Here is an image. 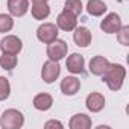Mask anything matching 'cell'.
<instances>
[{
	"label": "cell",
	"mask_w": 129,
	"mask_h": 129,
	"mask_svg": "<svg viewBox=\"0 0 129 129\" xmlns=\"http://www.w3.org/2000/svg\"><path fill=\"white\" fill-rule=\"evenodd\" d=\"M124 76H126V70L123 66H120V64H109V69L103 75V82L108 85L109 90L118 91L123 85Z\"/></svg>",
	"instance_id": "cell-1"
},
{
	"label": "cell",
	"mask_w": 129,
	"mask_h": 129,
	"mask_svg": "<svg viewBox=\"0 0 129 129\" xmlns=\"http://www.w3.org/2000/svg\"><path fill=\"white\" fill-rule=\"evenodd\" d=\"M24 123V117L20 111L17 109H6L3 115L0 117V124L5 129H17L21 127Z\"/></svg>",
	"instance_id": "cell-2"
},
{
	"label": "cell",
	"mask_w": 129,
	"mask_h": 129,
	"mask_svg": "<svg viewBox=\"0 0 129 129\" xmlns=\"http://www.w3.org/2000/svg\"><path fill=\"white\" fill-rule=\"evenodd\" d=\"M67 55V43L62 40H53L47 46V56L52 61H59Z\"/></svg>",
	"instance_id": "cell-3"
},
{
	"label": "cell",
	"mask_w": 129,
	"mask_h": 129,
	"mask_svg": "<svg viewBox=\"0 0 129 129\" xmlns=\"http://www.w3.org/2000/svg\"><path fill=\"white\" fill-rule=\"evenodd\" d=\"M61 73V67H59V64L58 61H47L44 62V66H43V70H41V78L46 84H52L56 81V78L59 76Z\"/></svg>",
	"instance_id": "cell-4"
},
{
	"label": "cell",
	"mask_w": 129,
	"mask_h": 129,
	"mask_svg": "<svg viewBox=\"0 0 129 129\" xmlns=\"http://www.w3.org/2000/svg\"><path fill=\"white\" fill-rule=\"evenodd\" d=\"M37 37H38L40 41H43V43H46V44L52 43L53 40L58 38V26L53 24V23H44V24H41V26L38 27Z\"/></svg>",
	"instance_id": "cell-5"
},
{
	"label": "cell",
	"mask_w": 129,
	"mask_h": 129,
	"mask_svg": "<svg viewBox=\"0 0 129 129\" xmlns=\"http://www.w3.org/2000/svg\"><path fill=\"white\" fill-rule=\"evenodd\" d=\"M120 27H121V20L115 12L108 14L100 23V29L106 34H117Z\"/></svg>",
	"instance_id": "cell-6"
},
{
	"label": "cell",
	"mask_w": 129,
	"mask_h": 129,
	"mask_svg": "<svg viewBox=\"0 0 129 129\" xmlns=\"http://www.w3.org/2000/svg\"><path fill=\"white\" fill-rule=\"evenodd\" d=\"M0 47H2L3 53L17 55V53H20V50H21L23 46H21L20 38H17V37H14V35H8V37H5L2 41H0Z\"/></svg>",
	"instance_id": "cell-7"
},
{
	"label": "cell",
	"mask_w": 129,
	"mask_h": 129,
	"mask_svg": "<svg viewBox=\"0 0 129 129\" xmlns=\"http://www.w3.org/2000/svg\"><path fill=\"white\" fill-rule=\"evenodd\" d=\"M56 24L62 30H73L76 27V24H78V20H76V17L73 14H70L69 11L64 9L56 18Z\"/></svg>",
	"instance_id": "cell-8"
},
{
	"label": "cell",
	"mask_w": 129,
	"mask_h": 129,
	"mask_svg": "<svg viewBox=\"0 0 129 129\" xmlns=\"http://www.w3.org/2000/svg\"><path fill=\"white\" fill-rule=\"evenodd\" d=\"M109 61L103 56H94L91 61H90V72L96 76H103L105 72L109 69Z\"/></svg>",
	"instance_id": "cell-9"
},
{
	"label": "cell",
	"mask_w": 129,
	"mask_h": 129,
	"mask_svg": "<svg viewBox=\"0 0 129 129\" xmlns=\"http://www.w3.org/2000/svg\"><path fill=\"white\" fill-rule=\"evenodd\" d=\"M73 40H75L76 46H79V47H88L90 43H91V32H90L85 26L75 27Z\"/></svg>",
	"instance_id": "cell-10"
},
{
	"label": "cell",
	"mask_w": 129,
	"mask_h": 129,
	"mask_svg": "<svg viewBox=\"0 0 129 129\" xmlns=\"http://www.w3.org/2000/svg\"><path fill=\"white\" fill-rule=\"evenodd\" d=\"M81 88V81L75 76H69L61 82V91L66 96H73L79 91Z\"/></svg>",
	"instance_id": "cell-11"
},
{
	"label": "cell",
	"mask_w": 129,
	"mask_h": 129,
	"mask_svg": "<svg viewBox=\"0 0 129 129\" xmlns=\"http://www.w3.org/2000/svg\"><path fill=\"white\" fill-rule=\"evenodd\" d=\"M85 103H87V108H88L91 112H99V111H102L103 106H105V97H103L100 93H96V91H94V93L88 94Z\"/></svg>",
	"instance_id": "cell-12"
},
{
	"label": "cell",
	"mask_w": 129,
	"mask_h": 129,
	"mask_svg": "<svg viewBox=\"0 0 129 129\" xmlns=\"http://www.w3.org/2000/svg\"><path fill=\"white\" fill-rule=\"evenodd\" d=\"M8 9L15 17H23L29 9L27 0H8Z\"/></svg>",
	"instance_id": "cell-13"
},
{
	"label": "cell",
	"mask_w": 129,
	"mask_h": 129,
	"mask_svg": "<svg viewBox=\"0 0 129 129\" xmlns=\"http://www.w3.org/2000/svg\"><path fill=\"white\" fill-rule=\"evenodd\" d=\"M67 69L70 73H82L84 70V56L79 53H72L67 59Z\"/></svg>",
	"instance_id": "cell-14"
},
{
	"label": "cell",
	"mask_w": 129,
	"mask_h": 129,
	"mask_svg": "<svg viewBox=\"0 0 129 129\" xmlns=\"http://www.w3.org/2000/svg\"><path fill=\"white\" fill-rule=\"evenodd\" d=\"M52 105H53V99L47 93H40L34 97V106L38 111H47L52 108Z\"/></svg>",
	"instance_id": "cell-15"
},
{
	"label": "cell",
	"mask_w": 129,
	"mask_h": 129,
	"mask_svg": "<svg viewBox=\"0 0 129 129\" xmlns=\"http://www.w3.org/2000/svg\"><path fill=\"white\" fill-rule=\"evenodd\" d=\"M72 129H90L91 127V118L87 114H76L70 120Z\"/></svg>",
	"instance_id": "cell-16"
},
{
	"label": "cell",
	"mask_w": 129,
	"mask_h": 129,
	"mask_svg": "<svg viewBox=\"0 0 129 129\" xmlns=\"http://www.w3.org/2000/svg\"><path fill=\"white\" fill-rule=\"evenodd\" d=\"M50 14V6L47 5V0L46 2H37L32 5V15L37 20H44L47 18Z\"/></svg>",
	"instance_id": "cell-17"
},
{
	"label": "cell",
	"mask_w": 129,
	"mask_h": 129,
	"mask_svg": "<svg viewBox=\"0 0 129 129\" xmlns=\"http://www.w3.org/2000/svg\"><path fill=\"white\" fill-rule=\"evenodd\" d=\"M87 11H88L90 15L99 17V15H103V14H105L106 5L102 2V0H90L88 5H87Z\"/></svg>",
	"instance_id": "cell-18"
},
{
	"label": "cell",
	"mask_w": 129,
	"mask_h": 129,
	"mask_svg": "<svg viewBox=\"0 0 129 129\" xmlns=\"http://www.w3.org/2000/svg\"><path fill=\"white\" fill-rule=\"evenodd\" d=\"M0 66L5 70H12L17 66V56L12 53H3L0 56Z\"/></svg>",
	"instance_id": "cell-19"
},
{
	"label": "cell",
	"mask_w": 129,
	"mask_h": 129,
	"mask_svg": "<svg viewBox=\"0 0 129 129\" xmlns=\"http://www.w3.org/2000/svg\"><path fill=\"white\" fill-rule=\"evenodd\" d=\"M64 9L69 11L70 14H73L75 17H78L82 12V2H81V0H66Z\"/></svg>",
	"instance_id": "cell-20"
},
{
	"label": "cell",
	"mask_w": 129,
	"mask_h": 129,
	"mask_svg": "<svg viewBox=\"0 0 129 129\" xmlns=\"http://www.w3.org/2000/svg\"><path fill=\"white\" fill-rule=\"evenodd\" d=\"M14 26V20L8 14H0V32H9Z\"/></svg>",
	"instance_id": "cell-21"
},
{
	"label": "cell",
	"mask_w": 129,
	"mask_h": 129,
	"mask_svg": "<svg viewBox=\"0 0 129 129\" xmlns=\"http://www.w3.org/2000/svg\"><path fill=\"white\" fill-rule=\"evenodd\" d=\"M11 94V85H9V81L3 76H0V100H5L8 99Z\"/></svg>",
	"instance_id": "cell-22"
},
{
	"label": "cell",
	"mask_w": 129,
	"mask_h": 129,
	"mask_svg": "<svg viewBox=\"0 0 129 129\" xmlns=\"http://www.w3.org/2000/svg\"><path fill=\"white\" fill-rule=\"evenodd\" d=\"M117 40L123 46H129V26H121L117 32Z\"/></svg>",
	"instance_id": "cell-23"
},
{
	"label": "cell",
	"mask_w": 129,
	"mask_h": 129,
	"mask_svg": "<svg viewBox=\"0 0 129 129\" xmlns=\"http://www.w3.org/2000/svg\"><path fill=\"white\" fill-rule=\"evenodd\" d=\"M44 127H47V129H49V127H59V129H61V127H62V123L52 120V121H47V123L44 124Z\"/></svg>",
	"instance_id": "cell-24"
},
{
	"label": "cell",
	"mask_w": 129,
	"mask_h": 129,
	"mask_svg": "<svg viewBox=\"0 0 129 129\" xmlns=\"http://www.w3.org/2000/svg\"><path fill=\"white\" fill-rule=\"evenodd\" d=\"M37 2H46V0H32V3H37Z\"/></svg>",
	"instance_id": "cell-25"
}]
</instances>
